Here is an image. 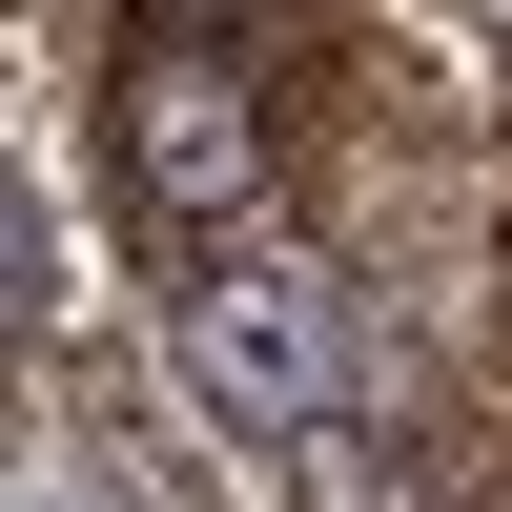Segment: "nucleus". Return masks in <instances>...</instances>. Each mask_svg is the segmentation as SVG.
Instances as JSON below:
<instances>
[{
  "instance_id": "7ed1b4c3",
  "label": "nucleus",
  "mask_w": 512,
  "mask_h": 512,
  "mask_svg": "<svg viewBox=\"0 0 512 512\" xmlns=\"http://www.w3.org/2000/svg\"><path fill=\"white\" fill-rule=\"evenodd\" d=\"M164 21H246V0H164Z\"/></svg>"
},
{
  "instance_id": "f257e3e1",
  "label": "nucleus",
  "mask_w": 512,
  "mask_h": 512,
  "mask_svg": "<svg viewBox=\"0 0 512 512\" xmlns=\"http://www.w3.org/2000/svg\"><path fill=\"white\" fill-rule=\"evenodd\" d=\"M185 349L226 410H267V431H328V390H349V308H328L287 246H226V267L185 287Z\"/></svg>"
},
{
  "instance_id": "f03ea898",
  "label": "nucleus",
  "mask_w": 512,
  "mask_h": 512,
  "mask_svg": "<svg viewBox=\"0 0 512 512\" xmlns=\"http://www.w3.org/2000/svg\"><path fill=\"white\" fill-rule=\"evenodd\" d=\"M123 185L164 205V226H226V205H267V123H246L226 62H123Z\"/></svg>"
}]
</instances>
